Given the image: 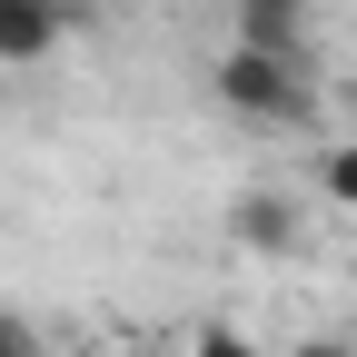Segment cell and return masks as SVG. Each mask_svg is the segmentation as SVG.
<instances>
[{
    "mask_svg": "<svg viewBox=\"0 0 357 357\" xmlns=\"http://www.w3.org/2000/svg\"><path fill=\"white\" fill-rule=\"evenodd\" d=\"M208 89H218V109H229V119H248V129H307V119H318L307 60H258V50H218Z\"/></svg>",
    "mask_w": 357,
    "mask_h": 357,
    "instance_id": "obj_1",
    "label": "cell"
},
{
    "mask_svg": "<svg viewBox=\"0 0 357 357\" xmlns=\"http://www.w3.org/2000/svg\"><path fill=\"white\" fill-rule=\"evenodd\" d=\"M229 20H238V40L229 50H258V60H307V0H229Z\"/></svg>",
    "mask_w": 357,
    "mask_h": 357,
    "instance_id": "obj_2",
    "label": "cell"
},
{
    "mask_svg": "<svg viewBox=\"0 0 357 357\" xmlns=\"http://www.w3.org/2000/svg\"><path fill=\"white\" fill-rule=\"evenodd\" d=\"M229 238L258 248V258H288V248H298V199H288V189H238V199H229Z\"/></svg>",
    "mask_w": 357,
    "mask_h": 357,
    "instance_id": "obj_3",
    "label": "cell"
},
{
    "mask_svg": "<svg viewBox=\"0 0 357 357\" xmlns=\"http://www.w3.org/2000/svg\"><path fill=\"white\" fill-rule=\"evenodd\" d=\"M79 0H0V60H50Z\"/></svg>",
    "mask_w": 357,
    "mask_h": 357,
    "instance_id": "obj_4",
    "label": "cell"
},
{
    "mask_svg": "<svg viewBox=\"0 0 357 357\" xmlns=\"http://www.w3.org/2000/svg\"><path fill=\"white\" fill-rule=\"evenodd\" d=\"M318 189H328V208H357V139L318 149Z\"/></svg>",
    "mask_w": 357,
    "mask_h": 357,
    "instance_id": "obj_5",
    "label": "cell"
},
{
    "mask_svg": "<svg viewBox=\"0 0 357 357\" xmlns=\"http://www.w3.org/2000/svg\"><path fill=\"white\" fill-rule=\"evenodd\" d=\"M189 357H258V337H248V328H229V318H208V328L189 337Z\"/></svg>",
    "mask_w": 357,
    "mask_h": 357,
    "instance_id": "obj_6",
    "label": "cell"
},
{
    "mask_svg": "<svg viewBox=\"0 0 357 357\" xmlns=\"http://www.w3.org/2000/svg\"><path fill=\"white\" fill-rule=\"evenodd\" d=\"M0 357H50V337H40L30 318H10V307H0Z\"/></svg>",
    "mask_w": 357,
    "mask_h": 357,
    "instance_id": "obj_7",
    "label": "cell"
},
{
    "mask_svg": "<svg viewBox=\"0 0 357 357\" xmlns=\"http://www.w3.org/2000/svg\"><path fill=\"white\" fill-rule=\"evenodd\" d=\"M298 357H357L347 337H298Z\"/></svg>",
    "mask_w": 357,
    "mask_h": 357,
    "instance_id": "obj_8",
    "label": "cell"
},
{
    "mask_svg": "<svg viewBox=\"0 0 357 357\" xmlns=\"http://www.w3.org/2000/svg\"><path fill=\"white\" fill-rule=\"evenodd\" d=\"M50 357H109V347H50Z\"/></svg>",
    "mask_w": 357,
    "mask_h": 357,
    "instance_id": "obj_9",
    "label": "cell"
}]
</instances>
